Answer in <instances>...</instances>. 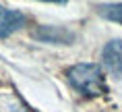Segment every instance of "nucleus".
Listing matches in <instances>:
<instances>
[{"label": "nucleus", "mask_w": 122, "mask_h": 112, "mask_svg": "<svg viewBox=\"0 0 122 112\" xmlns=\"http://www.w3.org/2000/svg\"><path fill=\"white\" fill-rule=\"evenodd\" d=\"M66 77L71 81V85L81 91L83 96H102L106 91V81H103L102 69L97 64H91V62H79V64H72L68 71H66Z\"/></svg>", "instance_id": "nucleus-1"}, {"label": "nucleus", "mask_w": 122, "mask_h": 112, "mask_svg": "<svg viewBox=\"0 0 122 112\" xmlns=\"http://www.w3.org/2000/svg\"><path fill=\"white\" fill-rule=\"evenodd\" d=\"M35 37L44 42H56V44H71L72 33H68L66 29L60 27H41L35 31Z\"/></svg>", "instance_id": "nucleus-4"}, {"label": "nucleus", "mask_w": 122, "mask_h": 112, "mask_svg": "<svg viewBox=\"0 0 122 112\" xmlns=\"http://www.w3.org/2000/svg\"><path fill=\"white\" fill-rule=\"evenodd\" d=\"M102 60L110 73L122 75V40H110L103 46Z\"/></svg>", "instance_id": "nucleus-2"}, {"label": "nucleus", "mask_w": 122, "mask_h": 112, "mask_svg": "<svg viewBox=\"0 0 122 112\" xmlns=\"http://www.w3.org/2000/svg\"><path fill=\"white\" fill-rule=\"evenodd\" d=\"M23 25H25V15L21 11H13L0 4V37H8Z\"/></svg>", "instance_id": "nucleus-3"}, {"label": "nucleus", "mask_w": 122, "mask_h": 112, "mask_svg": "<svg viewBox=\"0 0 122 112\" xmlns=\"http://www.w3.org/2000/svg\"><path fill=\"white\" fill-rule=\"evenodd\" d=\"M97 13L102 15L103 19H110L114 23L122 25V2H114V4H99Z\"/></svg>", "instance_id": "nucleus-5"}]
</instances>
